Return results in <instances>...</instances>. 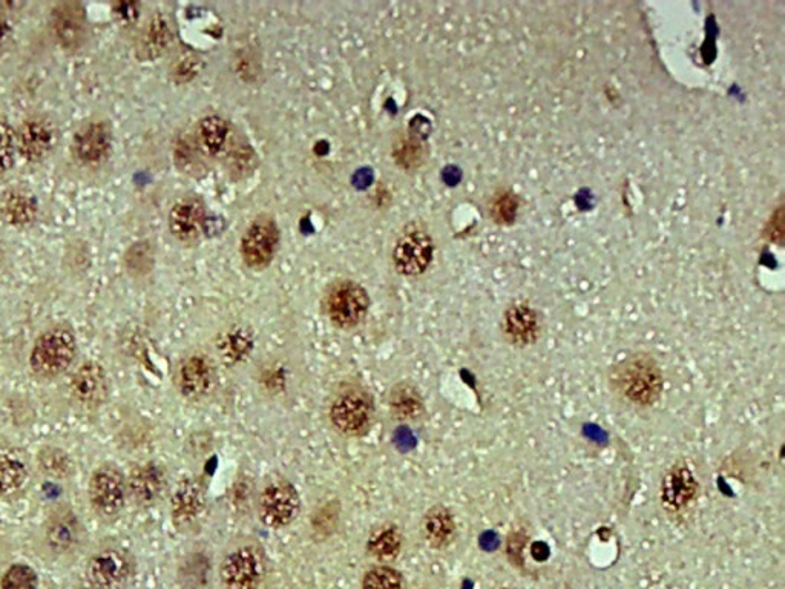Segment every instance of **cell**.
Instances as JSON below:
<instances>
[{
  "label": "cell",
  "instance_id": "30",
  "mask_svg": "<svg viewBox=\"0 0 785 589\" xmlns=\"http://www.w3.org/2000/svg\"><path fill=\"white\" fill-rule=\"evenodd\" d=\"M520 198L510 189L494 192L490 201V217L500 226H510L519 214Z\"/></svg>",
  "mask_w": 785,
  "mask_h": 589
},
{
  "label": "cell",
  "instance_id": "12",
  "mask_svg": "<svg viewBox=\"0 0 785 589\" xmlns=\"http://www.w3.org/2000/svg\"><path fill=\"white\" fill-rule=\"evenodd\" d=\"M17 154L28 163L45 160L57 145V129L46 117H30L16 132Z\"/></svg>",
  "mask_w": 785,
  "mask_h": 589
},
{
  "label": "cell",
  "instance_id": "24",
  "mask_svg": "<svg viewBox=\"0 0 785 589\" xmlns=\"http://www.w3.org/2000/svg\"><path fill=\"white\" fill-rule=\"evenodd\" d=\"M388 407L398 421H419L425 415V401L421 390L410 381L393 385L388 393Z\"/></svg>",
  "mask_w": 785,
  "mask_h": 589
},
{
  "label": "cell",
  "instance_id": "35",
  "mask_svg": "<svg viewBox=\"0 0 785 589\" xmlns=\"http://www.w3.org/2000/svg\"><path fill=\"white\" fill-rule=\"evenodd\" d=\"M529 534L525 527H514L506 536V556L514 566H522Z\"/></svg>",
  "mask_w": 785,
  "mask_h": 589
},
{
  "label": "cell",
  "instance_id": "19",
  "mask_svg": "<svg viewBox=\"0 0 785 589\" xmlns=\"http://www.w3.org/2000/svg\"><path fill=\"white\" fill-rule=\"evenodd\" d=\"M108 378L97 362H86L71 378V393L80 404L96 407L108 396Z\"/></svg>",
  "mask_w": 785,
  "mask_h": 589
},
{
  "label": "cell",
  "instance_id": "14",
  "mask_svg": "<svg viewBox=\"0 0 785 589\" xmlns=\"http://www.w3.org/2000/svg\"><path fill=\"white\" fill-rule=\"evenodd\" d=\"M131 577V560L120 550H105L88 563V579L94 589H123Z\"/></svg>",
  "mask_w": 785,
  "mask_h": 589
},
{
  "label": "cell",
  "instance_id": "9",
  "mask_svg": "<svg viewBox=\"0 0 785 589\" xmlns=\"http://www.w3.org/2000/svg\"><path fill=\"white\" fill-rule=\"evenodd\" d=\"M500 332L514 349L536 346L543 333L542 313L529 301H513L503 310Z\"/></svg>",
  "mask_w": 785,
  "mask_h": 589
},
{
  "label": "cell",
  "instance_id": "31",
  "mask_svg": "<svg viewBox=\"0 0 785 589\" xmlns=\"http://www.w3.org/2000/svg\"><path fill=\"white\" fill-rule=\"evenodd\" d=\"M361 589H405L404 576L391 566H375L365 573Z\"/></svg>",
  "mask_w": 785,
  "mask_h": 589
},
{
  "label": "cell",
  "instance_id": "6",
  "mask_svg": "<svg viewBox=\"0 0 785 589\" xmlns=\"http://www.w3.org/2000/svg\"><path fill=\"white\" fill-rule=\"evenodd\" d=\"M375 405L362 389H347L336 396L330 407V421L345 436H361L372 427Z\"/></svg>",
  "mask_w": 785,
  "mask_h": 589
},
{
  "label": "cell",
  "instance_id": "1",
  "mask_svg": "<svg viewBox=\"0 0 785 589\" xmlns=\"http://www.w3.org/2000/svg\"><path fill=\"white\" fill-rule=\"evenodd\" d=\"M609 392L634 409H651L664 392L660 362L649 352L629 353L606 370Z\"/></svg>",
  "mask_w": 785,
  "mask_h": 589
},
{
  "label": "cell",
  "instance_id": "28",
  "mask_svg": "<svg viewBox=\"0 0 785 589\" xmlns=\"http://www.w3.org/2000/svg\"><path fill=\"white\" fill-rule=\"evenodd\" d=\"M77 522L73 514H63L51 520L46 528V540L54 551H66L73 547L77 540Z\"/></svg>",
  "mask_w": 785,
  "mask_h": 589
},
{
  "label": "cell",
  "instance_id": "18",
  "mask_svg": "<svg viewBox=\"0 0 785 589\" xmlns=\"http://www.w3.org/2000/svg\"><path fill=\"white\" fill-rule=\"evenodd\" d=\"M217 382L214 364L206 355H192L181 364L178 387L188 399H201L209 395Z\"/></svg>",
  "mask_w": 785,
  "mask_h": 589
},
{
  "label": "cell",
  "instance_id": "20",
  "mask_svg": "<svg viewBox=\"0 0 785 589\" xmlns=\"http://www.w3.org/2000/svg\"><path fill=\"white\" fill-rule=\"evenodd\" d=\"M39 215V200L25 188L8 189L0 198V217L11 228H28Z\"/></svg>",
  "mask_w": 785,
  "mask_h": 589
},
{
  "label": "cell",
  "instance_id": "4",
  "mask_svg": "<svg viewBox=\"0 0 785 589\" xmlns=\"http://www.w3.org/2000/svg\"><path fill=\"white\" fill-rule=\"evenodd\" d=\"M434 257V241L424 224L413 221L399 234L393 247V264L399 274L418 277L430 267Z\"/></svg>",
  "mask_w": 785,
  "mask_h": 589
},
{
  "label": "cell",
  "instance_id": "25",
  "mask_svg": "<svg viewBox=\"0 0 785 589\" xmlns=\"http://www.w3.org/2000/svg\"><path fill=\"white\" fill-rule=\"evenodd\" d=\"M218 356L226 366H237L253 350V333L244 326H232L217 339Z\"/></svg>",
  "mask_w": 785,
  "mask_h": 589
},
{
  "label": "cell",
  "instance_id": "29",
  "mask_svg": "<svg viewBox=\"0 0 785 589\" xmlns=\"http://www.w3.org/2000/svg\"><path fill=\"white\" fill-rule=\"evenodd\" d=\"M37 464L45 476L53 479L69 478L74 471L73 459L62 448H43L37 458Z\"/></svg>",
  "mask_w": 785,
  "mask_h": 589
},
{
  "label": "cell",
  "instance_id": "16",
  "mask_svg": "<svg viewBox=\"0 0 785 589\" xmlns=\"http://www.w3.org/2000/svg\"><path fill=\"white\" fill-rule=\"evenodd\" d=\"M204 502L206 494L200 479L188 478L181 481L171 499V514L175 527H192L204 511Z\"/></svg>",
  "mask_w": 785,
  "mask_h": 589
},
{
  "label": "cell",
  "instance_id": "36",
  "mask_svg": "<svg viewBox=\"0 0 785 589\" xmlns=\"http://www.w3.org/2000/svg\"><path fill=\"white\" fill-rule=\"evenodd\" d=\"M11 36H13V24L5 14L0 13V47H4Z\"/></svg>",
  "mask_w": 785,
  "mask_h": 589
},
{
  "label": "cell",
  "instance_id": "8",
  "mask_svg": "<svg viewBox=\"0 0 785 589\" xmlns=\"http://www.w3.org/2000/svg\"><path fill=\"white\" fill-rule=\"evenodd\" d=\"M280 244V229L275 218L269 214H261L253 218L241 238L240 251L244 263L250 269H266Z\"/></svg>",
  "mask_w": 785,
  "mask_h": 589
},
{
  "label": "cell",
  "instance_id": "37",
  "mask_svg": "<svg viewBox=\"0 0 785 589\" xmlns=\"http://www.w3.org/2000/svg\"><path fill=\"white\" fill-rule=\"evenodd\" d=\"M506 589H508V588H506Z\"/></svg>",
  "mask_w": 785,
  "mask_h": 589
},
{
  "label": "cell",
  "instance_id": "23",
  "mask_svg": "<svg viewBox=\"0 0 785 589\" xmlns=\"http://www.w3.org/2000/svg\"><path fill=\"white\" fill-rule=\"evenodd\" d=\"M30 478L27 453L17 448H0V497L17 493Z\"/></svg>",
  "mask_w": 785,
  "mask_h": 589
},
{
  "label": "cell",
  "instance_id": "13",
  "mask_svg": "<svg viewBox=\"0 0 785 589\" xmlns=\"http://www.w3.org/2000/svg\"><path fill=\"white\" fill-rule=\"evenodd\" d=\"M112 143L114 137L108 123L89 122L74 135L73 154L82 165L99 166L111 155Z\"/></svg>",
  "mask_w": 785,
  "mask_h": 589
},
{
  "label": "cell",
  "instance_id": "3",
  "mask_svg": "<svg viewBox=\"0 0 785 589\" xmlns=\"http://www.w3.org/2000/svg\"><path fill=\"white\" fill-rule=\"evenodd\" d=\"M76 353V336L71 330L63 327L48 330L39 336L31 350V370L42 378L62 375L73 364Z\"/></svg>",
  "mask_w": 785,
  "mask_h": 589
},
{
  "label": "cell",
  "instance_id": "11",
  "mask_svg": "<svg viewBox=\"0 0 785 589\" xmlns=\"http://www.w3.org/2000/svg\"><path fill=\"white\" fill-rule=\"evenodd\" d=\"M89 501L97 513L103 516H115L125 507L128 488L119 470L114 467H102L94 471L89 481Z\"/></svg>",
  "mask_w": 785,
  "mask_h": 589
},
{
  "label": "cell",
  "instance_id": "7",
  "mask_svg": "<svg viewBox=\"0 0 785 589\" xmlns=\"http://www.w3.org/2000/svg\"><path fill=\"white\" fill-rule=\"evenodd\" d=\"M301 510L298 490L284 479L270 481L258 497V517L267 528L289 527Z\"/></svg>",
  "mask_w": 785,
  "mask_h": 589
},
{
  "label": "cell",
  "instance_id": "27",
  "mask_svg": "<svg viewBox=\"0 0 785 589\" xmlns=\"http://www.w3.org/2000/svg\"><path fill=\"white\" fill-rule=\"evenodd\" d=\"M198 143L209 155H218L226 149L230 139V125L220 116H207L198 123Z\"/></svg>",
  "mask_w": 785,
  "mask_h": 589
},
{
  "label": "cell",
  "instance_id": "5",
  "mask_svg": "<svg viewBox=\"0 0 785 589\" xmlns=\"http://www.w3.org/2000/svg\"><path fill=\"white\" fill-rule=\"evenodd\" d=\"M368 309H370L368 292L356 281H336L327 290L324 310L336 327L352 329L358 326L367 316Z\"/></svg>",
  "mask_w": 785,
  "mask_h": 589
},
{
  "label": "cell",
  "instance_id": "10",
  "mask_svg": "<svg viewBox=\"0 0 785 589\" xmlns=\"http://www.w3.org/2000/svg\"><path fill=\"white\" fill-rule=\"evenodd\" d=\"M264 577V559L253 545L230 551L220 566L224 589H257Z\"/></svg>",
  "mask_w": 785,
  "mask_h": 589
},
{
  "label": "cell",
  "instance_id": "26",
  "mask_svg": "<svg viewBox=\"0 0 785 589\" xmlns=\"http://www.w3.org/2000/svg\"><path fill=\"white\" fill-rule=\"evenodd\" d=\"M404 545L399 527L393 524H382L372 531L367 540V553L382 563H390L398 559Z\"/></svg>",
  "mask_w": 785,
  "mask_h": 589
},
{
  "label": "cell",
  "instance_id": "22",
  "mask_svg": "<svg viewBox=\"0 0 785 589\" xmlns=\"http://www.w3.org/2000/svg\"><path fill=\"white\" fill-rule=\"evenodd\" d=\"M422 534L433 550H447L457 537L456 516L445 505H434L422 519Z\"/></svg>",
  "mask_w": 785,
  "mask_h": 589
},
{
  "label": "cell",
  "instance_id": "21",
  "mask_svg": "<svg viewBox=\"0 0 785 589\" xmlns=\"http://www.w3.org/2000/svg\"><path fill=\"white\" fill-rule=\"evenodd\" d=\"M51 28L60 45L66 50H76L83 42L86 31L85 11L80 5L63 4L53 11Z\"/></svg>",
  "mask_w": 785,
  "mask_h": 589
},
{
  "label": "cell",
  "instance_id": "17",
  "mask_svg": "<svg viewBox=\"0 0 785 589\" xmlns=\"http://www.w3.org/2000/svg\"><path fill=\"white\" fill-rule=\"evenodd\" d=\"M166 485L168 481H166L165 470L154 462L135 467L126 481V488L132 501L142 507L157 504L165 493Z\"/></svg>",
  "mask_w": 785,
  "mask_h": 589
},
{
  "label": "cell",
  "instance_id": "15",
  "mask_svg": "<svg viewBox=\"0 0 785 589\" xmlns=\"http://www.w3.org/2000/svg\"><path fill=\"white\" fill-rule=\"evenodd\" d=\"M206 221L203 201L194 195L180 198L169 212V231L177 240L192 243L200 237Z\"/></svg>",
  "mask_w": 785,
  "mask_h": 589
},
{
  "label": "cell",
  "instance_id": "2",
  "mask_svg": "<svg viewBox=\"0 0 785 589\" xmlns=\"http://www.w3.org/2000/svg\"><path fill=\"white\" fill-rule=\"evenodd\" d=\"M701 496V482L698 481L694 464L689 458H678L664 471L660 482L661 508L669 519L684 522L694 513Z\"/></svg>",
  "mask_w": 785,
  "mask_h": 589
},
{
  "label": "cell",
  "instance_id": "34",
  "mask_svg": "<svg viewBox=\"0 0 785 589\" xmlns=\"http://www.w3.org/2000/svg\"><path fill=\"white\" fill-rule=\"evenodd\" d=\"M168 42V22H165L161 17H157V19L152 20L151 25H149L148 30H146L143 51L151 54V56H155V54L160 53V51L168 45Z\"/></svg>",
  "mask_w": 785,
  "mask_h": 589
},
{
  "label": "cell",
  "instance_id": "33",
  "mask_svg": "<svg viewBox=\"0 0 785 589\" xmlns=\"http://www.w3.org/2000/svg\"><path fill=\"white\" fill-rule=\"evenodd\" d=\"M16 132L7 122H0V177H4L16 163Z\"/></svg>",
  "mask_w": 785,
  "mask_h": 589
},
{
  "label": "cell",
  "instance_id": "32",
  "mask_svg": "<svg viewBox=\"0 0 785 589\" xmlns=\"http://www.w3.org/2000/svg\"><path fill=\"white\" fill-rule=\"evenodd\" d=\"M39 579L36 571L28 565H13L8 568L7 573L2 577V589H37Z\"/></svg>",
  "mask_w": 785,
  "mask_h": 589
}]
</instances>
